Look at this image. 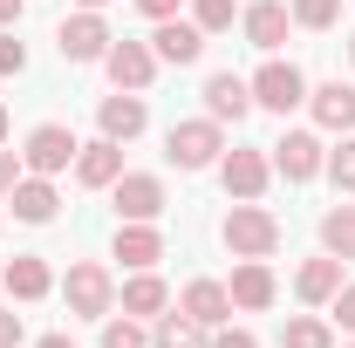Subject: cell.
<instances>
[{"instance_id":"cell-15","label":"cell","mask_w":355,"mask_h":348,"mask_svg":"<svg viewBox=\"0 0 355 348\" xmlns=\"http://www.w3.org/2000/svg\"><path fill=\"white\" fill-rule=\"evenodd\" d=\"M150 55H157V62H171V69H191V62L205 55V28L171 14V21H157V28H150Z\"/></svg>"},{"instance_id":"cell-26","label":"cell","mask_w":355,"mask_h":348,"mask_svg":"<svg viewBox=\"0 0 355 348\" xmlns=\"http://www.w3.org/2000/svg\"><path fill=\"white\" fill-rule=\"evenodd\" d=\"M280 348H335V328L321 314H287L280 321Z\"/></svg>"},{"instance_id":"cell-8","label":"cell","mask_w":355,"mask_h":348,"mask_svg":"<svg viewBox=\"0 0 355 348\" xmlns=\"http://www.w3.org/2000/svg\"><path fill=\"white\" fill-rule=\"evenodd\" d=\"M103 76H110V89H130V96H144V89L157 82V55H150V42H110V55H103Z\"/></svg>"},{"instance_id":"cell-38","label":"cell","mask_w":355,"mask_h":348,"mask_svg":"<svg viewBox=\"0 0 355 348\" xmlns=\"http://www.w3.org/2000/svg\"><path fill=\"white\" fill-rule=\"evenodd\" d=\"M35 348H76V342H69V335H42Z\"/></svg>"},{"instance_id":"cell-16","label":"cell","mask_w":355,"mask_h":348,"mask_svg":"<svg viewBox=\"0 0 355 348\" xmlns=\"http://www.w3.org/2000/svg\"><path fill=\"white\" fill-rule=\"evenodd\" d=\"M287 28H294L287 0H253V7H239V35L260 48V55H273V48L287 42Z\"/></svg>"},{"instance_id":"cell-33","label":"cell","mask_w":355,"mask_h":348,"mask_svg":"<svg viewBox=\"0 0 355 348\" xmlns=\"http://www.w3.org/2000/svg\"><path fill=\"white\" fill-rule=\"evenodd\" d=\"M212 348H260L253 328H212Z\"/></svg>"},{"instance_id":"cell-30","label":"cell","mask_w":355,"mask_h":348,"mask_svg":"<svg viewBox=\"0 0 355 348\" xmlns=\"http://www.w3.org/2000/svg\"><path fill=\"white\" fill-rule=\"evenodd\" d=\"M321 171L335 177V191H355V137H342V143L328 150V164H321Z\"/></svg>"},{"instance_id":"cell-29","label":"cell","mask_w":355,"mask_h":348,"mask_svg":"<svg viewBox=\"0 0 355 348\" xmlns=\"http://www.w3.org/2000/svg\"><path fill=\"white\" fill-rule=\"evenodd\" d=\"M191 21H198L205 35H225V28L239 21V7H232V0H191Z\"/></svg>"},{"instance_id":"cell-23","label":"cell","mask_w":355,"mask_h":348,"mask_svg":"<svg viewBox=\"0 0 355 348\" xmlns=\"http://www.w3.org/2000/svg\"><path fill=\"white\" fill-rule=\"evenodd\" d=\"M178 307H184L191 321H205V328H225V321H232V294H225V280H191V287L178 294Z\"/></svg>"},{"instance_id":"cell-3","label":"cell","mask_w":355,"mask_h":348,"mask_svg":"<svg viewBox=\"0 0 355 348\" xmlns=\"http://www.w3.org/2000/svg\"><path fill=\"white\" fill-rule=\"evenodd\" d=\"M62 301H69L76 321H110V314H116V280H110V266L76 260L69 280H62Z\"/></svg>"},{"instance_id":"cell-21","label":"cell","mask_w":355,"mask_h":348,"mask_svg":"<svg viewBox=\"0 0 355 348\" xmlns=\"http://www.w3.org/2000/svg\"><path fill=\"white\" fill-rule=\"evenodd\" d=\"M116 301H123V314H130V321H157V314L171 307V287L157 280V266H144V273H130V280H123V294H116Z\"/></svg>"},{"instance_id":"cell-36","label":"cell","mask_w":355,"mask_h":348,"mask_svg":"<svg viewBox=\"0 0 355 348\" xmlns=\"http://www.w3.org/2000/svg\"><path fill=\"white\" fill-rule=\"evenodd\" d=\"M137 14H150V21H171V14H178V0H137Z\"/></svg>"},{"instance_id":"cell-1","label":"cell","mask_w":355,"mask_h":348,"mask_svg":"<svg viewBox=\"0 0 355 348\" xmlns=\"http://www.w3.org/2000/svg\"><path fill=\"white\" fill-rule=\"evenodd\" d=\"M219 239H225L232 260H273V253H280V218L266 212L260 198H239V205L219 218Z\"/></svg>"},{"instance_id":"cell-10","label":"cell","mask_w":355,"mask_h":348,"mask_svg":"<svg viewBox=\"0 0 355 348\" xmlns=\"http://www.w3.org/2000/svg\"><path fill=\"white\" fill-rule=\"evenodd\" d=\"M260 103H253V82L246 76H232V69H212L205 76V116L212 123H246Z\"/></svg>"},{"instance_id":"cell-32","label":"cell","mask_w":355,"mask_h":348,"mask_svg":"<svg viewBox=\"0 0 355 348\" xmlns=\"http://www.w3.org/2000/svg\"><path fill=\"white\" fill-rule=\"evenodd\" d=\"M328 314H335V321H342V328L355 335V280H342V294L328 301Z\"/></svg>"},{"instance_id":"cell-42","label":"cell","mask_w":355,"mask_h":348,"mask_svg":"<svg viewBox=\"0 0 355 348\" xmlns=\"http://www.w3.org/2000/svg\"><path fill=\"white\" fill-rule=\"evenodd\" d=\"M349 348H355V342H349Z\"/></svg>"},{"instance_id":"cell-13","label":"cell","mask_w":355,"mask_h":348,"mask_svg":"<svg viewBox=\"0 0 355 348\" xmlns=\"http://www.w3.org/2000/svg\"><path fill=\"white\" fill-rule=\"evenodd\" d=\"M225 294H232L239 314H266V307L280 301V280H273V266H266V260H239V266H232V280H225Z\"/></svg>"},{"instance_id":"cell-28","label":"cell","mask_w":355,"mask_h":348,"mask_svg":"<svg viewBox=\"0 0 355 348\" xmlns=\"http://www.w3.org/2000/svg\"><path fill=\"white\" fill-rule=\"evenodd\" d=\"M103 348H150V335H144V321H130V314H110L103 321Z\"/></svg>"},{"instance_id":"cell-35","label":"cell","mask_w":355,"mask_h":348,"mask_svg":"<svg viewBox=\"0 0 355 348\" xmlns=\"http://www.w3.org/2000/svg\"><path fill=\"white\" fill-rule=\"evenodd\" d=\"M0 348H21V314L14 307H0Z\"/></svg>"},{"instance_id":"cell-17","label":"cell","mask_w":355,"mask_h":348,"mask_svg":"<svg viewBox=\"0 0 355 348\" xmlns=\"http://www.w3.org/2000/svg\"><path fill=\"white\" fill-rule=\"evenodd\" d=\"M7 205H14V218H21V225H55V212H62V191H55L48 177L21 171V184L7 191Z\"/></svg>"},{"instance_id":"cell-6","label":"cell","mask_w":355,"mask_h":348,"mask_svg":"<svg viewBox=\"0 0 355 348\" xmlns=\"http://www.w3.org/2000/svg\"><path fill=\"white\" fill-rule=\"evenodd\" d=\"M110 21L96 14V7H83V14H69L62 28H55V48H62V62H103L110 55Z\"/></svg>"},{"instance_id":"cell-7","label":"cell","mask_w":355,"mask_h":348,"mask_svg":"<svg viewBox=\"0 0 355 348\" xmlns=\"http://www.w3.org/2000/svg\"><path fill=\"white\" fill-rule=\"evenodd\" d=\"M266 150H273V171L287 177V184H308V177H321V164H328L321 130H287L280 143H266Z\"/></svg>"},{"instance_id":"cell-14","label":"cell","mask_w":355,"mask_h":348,"mask_svg":"<svg viewBox=\"0 0 355 348\" xmlns=\"http://www.w3.org/2000/svg\"><path fill=\"white\" fill-rule=\"evenodd\" d=\"M96 130L110 137V143H130V137H144V130H150V110H144V96H130V89L103 96V103H96Z\"/></svg>"},{"instance_id":"cell-31","label":"cell","mask_w":355,"mask_h":348,"mask_svg":"<svg viewBox=\"0 0 355 348\" xmlns=\"http://www.w3.org/2000/svg\"><path fill=\"white\" fill-rule=\"evenodd\" d=\"M21 69H28V48H21L7 28H0V76H21Z\"/></svg>"},{"instance_id":"cell-22","label":"cell","mask_w":355,"mask_h":348,"mask_svg":"<svg viewBox=\"0 0 355 348\" xmlns=\"http://www.w3.org/2000/svg\"><path fill=\"white\" fill-rule=\"evenodd\" d=\"M294 294L308 307H328L335 294H342V260L335 253H314V260H301V273H294Z\"/></svg>"},{"instance_id":"cell-18","label":"cell","mask_w":355,"mask_h":348,"mask_svg":"<svg viewBox=\"0 0 355 348\" xmlns=\"http://www.w3.org/2000/svg\"><path fill=\"white\" fill-rule=\"evenodd\" d=\"M116 177H123V143L96 137V143H83V150H76V184H89V191H110Z\"/></svg>"},{"instance_id":"cell-20","label":"cell","mask_w":355,"mask_h":348,"mask_svg":"<svg viewBox=\"0 0 355 348\" xmlns=\"http://www.w3.org/2000/svg\"><path fill=\"white\" fill-rule=\"evenodd\" d=\"M0 280H7L14 301H48V294H55V273H48L42 253H14V260L0 266Z\"/></svg>"},{"instance_id":"cell-5","label":"cell","mask_w":355,"mask_h":348,"mask_svg":"<svg viewBox=\"0 0 355 348\" xmlns=\"http://www.w3.org/2000/svg\"><path fill=\"white\" fill-rule=\"evenodd\" d=\"M76 150H83V143H76L69 123H35L28 143H21V164H28L35 177H55V171H69V164H76Z\"/></svg>"},{"instance_id":"cell-9","label":"cell","mask_w":355,"mask_h":348,"mask_svg":"<svg viewBox=\"0 0 355 348\" xmlns=\"http://www.w3.org/2000/svg\"><path fill=\"white\" fill-rule=\"evenodd\" d=\"M110 260H123L130 273L164 260V232H157V218H116V239H110Z\"/></svg>"},{"instance_id":"cell-34","label":"cell","mask_w":355,"mask_h":348,"mask_svg":"<svg viewBox=\"0 0 355 348\" xmlns=\"http://www.w3.org/2000/svg\"><path fill=\"white\" fill-rule=\"evenodd\" d=\"M21 171H28V164H21V157H14V150H0V198H7V191H14V184H21Z\"/></svg>"},{"instance_id":"cell-19","label":"cell","mask_w":355,"mask_h":348,"mask_svg":"<svg viewBox=\"0 0 355 348\" xmlns=\"http://www.w3.org/2000/svg\"><path fill=\"white\" fill-rule=\"evenodd\" d=\"M308 110H314L321 130L349 137L355 130V82H321V89H308Z\"/></svg>"},{"instance_id":"cell-37","label":"cell","mask_w":355,"mask_h":348,"mask_svg":"<svg viewBox=\"0 0 355 348\" xmlns=\"http://www.w3.org/2000/svg\"><path fill=\"white\" fill-rule=\"evenodd\" d=\"M21 14H28V0H0V28H14Z\"/></svg>"},{"instance_id":"cell-4","label":"cell","mask_w":355,"mask_h":348,"mask_svg":"<svg viewBox=\"0 0 355 348\" xmlns=\"http://www.w3.org/2000/svg\"><path fill=\"white\" fill-rule=\"evenodd\" d=\"M246 82H253V103L273 110V116H287V110H301V103H308V76H301L294 62H280V55H266Z\"/></svg>"},{"instance_id":"cell-41","label":"cell","mask_w":355,"mask_h":348,"mask_svg":"<svg viewBox=\"0 0 355 348\" xmlns=\"http://www.w3.org/2000/svg\"><path fill=\"white\" fill-rule=\"evenodd\" d=\"M349 62H355V35H349Z\"/></svg>"},{"instance_id":"cell-12","label":"cell","mask_w":355,"mask_h":348,"mask_svg":"<svg viewBox=\"0 0 355 348\" xmlns=\"http://www.w3.org/2000/svg\"><path fill=\"white\" fill-rule=\"evenodd\" d=\"M219 184H225V198H266L273 157H266V150H225L219 157Z\"/></svg>"},{"instance_id":"cell-39","label":"cell","mask_w":355,"mask_h":348,"mask_svg":"<svg viewBox=\"0 0 355 348\" xmlns=\"http://www.w3.org/2000/svg\"><path fill=\"white\" fill-rule=\"evenodd\" d=\"M7 130H14V116H7V103H0V143H7Z\"/></svg>"},{"instance_id":"cell-25","label":"cell","mask_w":355,"mask_h":348,"mask_svg":"<svg viewBox=\"0 0 355 348\" xmlns=\"http://www.w3.org/2000/svg\"><path fill=\"white\" fill-rule=\"evenodd\" d=\"M321 253H335L342 266L355 260V205H328L321 212Z\"/></svg>"},{"instance_id":"cell-27","label":"cell","mask_w":355,"mask_h":348,"mask_svg":"<svg viewBox=\"0 0 355 348\" xmlns=\"http://www.w3.org/2000/svg\"><path fill=\"white\" fill-rule=\"evenodd\" d=\"M287 14H294V28H308V35H328V28L342 21V0H287Z\"/></svg>"},{"instance_id":"cell-11","label":"cell","mask_w":355,"mask_h":348,"mask_svg":"<svg viewBox=\"0 0 355 348\" xmlns=\"http://www.w3.org/2000/svg\"><path fill=\"white\" fill-rule=\"evenodd\" d=\"M110 205H116V218H164V177L150 171H123L116 184H110Z\"/></svg>"},{"instance_id":"cell-2","label":"cell","mask_w":355,"mask_h":348,"mask_svg":"<svg viewBox=\"0 0 355 348\" xmlns=\"http://www.w3.org/2000/svg\"><path fill=\"white\" fill-rule=\"evenodd\" d=\"M164 157H171L178 171H212L225 157V123H212V116L171 123V130H164Z\"/></svg>"},{"instance_id":"cell-40","label":"cell","mask_w":355,"mask_h":348,"mask_svg":"<svg viewBox=\"0 0 355 348\" xmlns=\"http://www.w3.org/2000/svg\"><path fill=\"white\" fill-rule=\"evenodd\" d=\"M83 7H96V14H103V7H110V0H83Z\"/></svg>"},{"instance_id":"cell-24","label":"cell","mask_w":355,"mask_h":348,"mask_svg":"<svg viewBox=\"0 0 355 348\" xmlns=\"http://www.w3.org/2000/svg\"><path fill=\"white\" fill-rule=\"evenodd\" d=\"M150 348H212V328H205V321H191V314L178 307V314H157Z\"/></svg>"}]
</instances>
